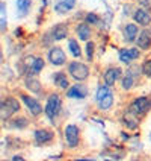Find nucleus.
<instances>
[{"instance_id":"obj_1","label":"nucleus","mask_w":151,"mask_h":161,"mask_svg":"<svg viewBox=\"0 0 151 161\" xmlns=\"http://www.w3.org/2000/svg\"><path fill=\"white\" fill-rule=\"evenodd\" d=\"M44 113L53 123H54V120L61 116V113H62V97L58 93H53V94L48 96L47 103H45V107H44Z\"/></svg>"},{"instance_id":"obj_2","label":"nucleus","mask_w":151,"mask_h":161,"mask_svg":"<svg viewBox=\"0 0 151 161\" xmlns=\"http://www.w3.org/2000/svg\"><path fill=\"white\" fill-rule=\"evenodd\" d=\"M67 72L70 73V76H71L74 80L82 82V80L88 79L89 67L86 64L79 63V61H71V63L68 64V67H67Z\"/></svg>"},{"instance_id":"obj_3","label":"nucleus","mask_w":151,"mask_h":161,"mask_svg":"<svg viewBox=\"0 0 151 161\" xmlns=\"http://www.w3.org/2000/svg\"><path fill=\"white\" fill-rule=\"evenodd\" d=\"M0 109H2V120H8L15 113H18L21 109V107H20V102L15 97H6L5 100H2Z\"/></svg>"},{"instance_id":"obj_4","label":"nucleus","mask_w":151,"mask_h":161,"mask_svg":"<svg viewBox=\"0 0 151 161\" xmlns=\"http://www.w3.org/2000/svg\"><path fill=\"white\" fill-rule=\"evenodd\" d=\"M20 97H21V102L27 107L29 113H30L33 117H38V116H41V114H43L44 108H43L41 102H39L38 99L32 97V96H27V94H21Z\"/></svg>"},{"instance_id":"obj_5","label":"nucleus","mask_w":151,"mask_h":161,"mask_svg":"<svg viewBox=\"0 0 151 161\" xmlns=\"http://www.w3.org/2000/svg\"><path fill=\"white\" fill-rule=\"evenodd\" d=\"M65 140L70 147H77L80 143V129L77 125H67L63 129Z\"/></svg>"},{"instance_id":"obj_6","label":"nucleus","mask_w":151,"mask_h":161,"mask_svg":"<svg viewBox=\"0 0 151 161\" xmlns=\"http://www.w3.org/2000/svg\"><path fill=\"white\" fill-rule=\"evenodd\" d=\"M128 109H130L132 113H134L136 116H142V114H145V113L150 109V100H148V97H145V96L136 97L133 102L130 103Z\"/></svg>"},{"instance_id":"obj_7","label":"nucleus","mask_w":151,"mask_h":161,"mask_svg":"<svg viewBox=\"0 0 151 161\" xmlns=\"http://www.w3.org/2000/svg\"><path fill=\"white\" fill-rule=\"evenodd\" d=\"M47 58H48V61L50 64H53L56 67H61L63 64L67 63V55L63 52L61 47H52L50 50H48V53H47Z\"/></svg>"},{"instance_id":"obj_8","label":"nucleus","mask_w":151,"mask_h":161,"mask_svg":"<svg viewBox=\"0 0 151 161\" xmlns=\"http://www.w3.org/2000/svg\"><path fill=\"white\" fill-rule=\"evenodd\" d=\"M118 56H119V61H121V63L130 65L134 59H138V58L141 56V49H139V47H138V49H136V47L121 49V50H119V53H118Z\"/></svg>"},{"instance_id":"obj_9","label":"nucleus","mask_w":151,"mask_h":161,"mask_svg":"<svg viewBox=\"0 0 151 161\" xmlns=\"http://www.w3.org/2000/svg\"><path fill=\"white\" fill-rule=\"evenodd\" d=\"M89 90L86 85L83 84H76V85H71L70 88L67 90V97L68 99H77V100H82L88 96Z\"/></svg>"},{"instance_id":"obj_10","label":"nucleus","mask_w":151,"mask_h":161,"mask_svg":"<svg viewBox=\"0 0 151 161\" xmlns=\"http://www.w3.org/2000/svg\"><path fill=\"white\" fill-rule=\"evenodd\" d=\"M121 75H123V70L119 67H109L106 72H104V75H103L104 84L109 85V87H113L116 80L121 78Z\"/></svg>"},{"instance_id":"obj_11","label":"nucleus","mask_w":151,"mask_h":161,"mask_svg":"<svg viewBox=\"0 0 151 161\" xmlns=\"http://www.w3.org/2000/svg\"><path fill=\"white\" fill-rule=\"evenodd\" d=\"M139 25L138 23H128L125 25L124 31H123V36H124V41L127 43H133L136 41V38L139 36Z\"/></svg>"},{"instance_id":"obj_12","label":"nucleus","mask_w":151,"mask_h":161,"mask_svg":"<svg viewBox=\"0 0 151 161\" xmlns=\"http://www.w3.org/2000/svg\"><path fill=\"white\" fill-rule=\"evenodd\" d=\"M136 46L141 50H148L151 47V29H143L139 32V36L136 38Z\"/></svg>"},{"instance_id":"obj_13","label":"nucleus","mask_w":151,"mask_h":161,"mask_svg":"<svg viewBox=\"0 0 151 161\" xmlns=\"http://www.w3.org/2000/svg\"><path fill=\"white\" fill-rule=\"evenodd\" d=\"M33 138L38 144H47L54 138V132L50 129H36L33 132Z\"/></svg>"},{"instance_id":"obj_14","label":"nucleus","mask_w":151,"mask_h":161,"mask_svg":"<svg viewBox=\"0 0 151 161\" xmlns=\"http://www.w3.org/2000/svg\"><path fill=\"white\" fill-rule=\"evenodd\" d=\"M133 20L139 25V26H150V23H151V15H150V12L147 11V9H143V8H139V9H136L134 11V14H133Z\"/></svg>"},{"instance_id":"obj_15","label":"nucleus","mask_w":151,"mask_h":161,"mask_svg":"<svg viewBox=\"0 0 151 161\" xmlns=\"http://www.w3.org/2000/svg\"><path fill=\"white\" fill-rule=\"evenodd\" d=\"M53 82L58 88L61 90H68L70 88V80L67 78V75L63 72H56L53 75Z\"/></svg>"},{"instance_id":"obj_16","label":"nucleus","mask_w":151,"mask_h":161,"mask_svg":"<svg viewBox=\"0 0 151 161\" xmlns=\"http://www.w3.org/2000/svg\"><path fill=\"white\" fill-rule=\"evenodd\" d=\"M52 36H53L54 41H61V40H65L68 36V26L67 25H56V26L52 29Z\"/></svg>"},{"instance_id":"obj_17","label":"nucleus","mask_w":151,"mask_h":161,"mask_svg":"<svg viewBox=\"0 0 151 161\" xmlns=\"http://www.w3.org/2000/svg\"><path fill=\"white\" fill-rule=\"evenodd\" d=\"M76 2H77V0H61V2L56 3L54 11H56L58 14H67V12H70V11L76 6Z\"/></svg>"},{"instance_id":"obj_18","label":"nucleus","mask_w":151,"mask_h":161,"mask_svg":"<svg viewBox=\"0 0 151 161\" xmlns=\"http://www.w3.org/2000/svg\"><path fill=\"white\" fill-rule=\"evenodd\" d=\"M76 34H77V36H79V40H82V41H89V38H91V27H89V23H80V25H77V27H76Z\"/></svg>"},{"instance_id":"obj_19","label":"nucleus","mask_w":151,"mask_h":161,"mask_svg":"<svg viewBox=\"0 0 151 161\" xmlns=\"http://www.w3.org/2000/svg\"><path fill=\"white\" fill-rule=\"evenodd\" d=\"M123 123H124L128 129H134V128H138V125H139V120H138V116L128 109L124 114V117H123Z\"/></svg>"},{"instance_id":"obj_20","label":"nucleus","mask_w":151,"mask_h":161,"mask_svg":"<svg viewBox=\"0 0 151 161\" xmlns=\"http://www.w3.org/2000/svg\"><path fill=\"white\" fill-rule=\"evenodd\" d=\"M24 84H26V88L29 90V91H32V93H41V90H43L41 82L36 79V78H33V75H32V76H27L26 80H24Z\"/></svg>"},{"instance_id":"obj_21","label":"nucleus","mask_w":151,"mask_h":161,"mask_svg":"<svg viewBox=\"0 0 151 161\" xmlns=\"http://www.w3.org/2000/svg\"><path fill=\"white\" fill-rule=\"evenodd\" d=\"M112 105H113V93H112V91H110L109 94H106L104 97L98 102V107H100V109H103V111L110 109Z\"/></svg>"},{"instance_id":"obj_22","label":"nucleus","mask_w":151,"mask_h":161,"mask_svg":"<svg viewBox=\"0 0 151 161\" xmlns=\"http://www.w3.org/2000/svg\"><path fill=\"white\" fill-rule=\"evenodd\" d=\"M32 8V0H17V9L20 15H26Z\"/></svg>"},{"instance_id":"obj_23","label":"nucleus","mask_w":151,"mask_h":161,"mask_svg":"<svg viewBox=\"0 0 151 161\" xmlns=\"http://www.w3.org/2000/svg\"><path fill=\"white\" fill-rule=\"evenodd\" d=\"M44 65H45L44 59H43L41 56H36L35 61H33V65L30 67V72H29V75H38V73L44 69Z\"/></svg>"},{"instance_id":"obj_24","label":"nucleus","mask_w":151,"mask_h":161,"mask_svg":"<svg viewBox=\"0 0 151 161\" xmlns=\"http://www.w3.org/2000/svg\"><path fill=\"white\" fill-rule=\"evenodd\" d=\"M68 47H70V52L73 53L74 58H80V56H82V49H80L79 43H77L74 38H71V40L68 41Z\"/></svg>"},{"instance_id":"obj_25","label":"nucleus","mask_w":151,"mask_h":161,"mask_svg":"<svg viewBox=\"0 0 151 161\" xmlns=\"http://www.w3.org/2000/svg\"><path fill=\"white\" fill-rule=\"evenodd\" d=\"M94 50H95V43L94 41H86V46H85V53H86V59L88 61H92L94 59Z\"/></svg>"},{"instance_id":"obj_26","label":"nucleus","mask_w":151,"mask_h":161,"mask_svg":"<svg viewBox=\"0 0 151 161\" xmlns=\"http://www.w3.org/2000/svg\"><path fill=\"white\" fill-rule=\"evenodd\" d=\"M109 93H110V87H109V85H100L98 90H97V94H95L97 102H100V100L104 97L106 94H109Z\"/></svg>"},{"instance_id":"obj_27","label":"nucleus","mask_w":151,"mask_h":161,"mask_svg":"<svg viewBox=\"0 0 151 161\" xmlns=\"http://www.w3.org/2000/svg\"><path fill=\"white\" fill-rule=\"evenodd\" d=\"M85 21L89 23V25H98L100 17H98L97 14H94V12H88V14H86V17H85Z\"/></svg>"},{"instance_id":"obj_28","label":"nucleus","mask_w":151,"mask_h":161,"mask_svg":"<svg viewBox=\"0 0 151 161\" xmlns=\"http://www.w3.org/2000/svg\"><path fill=\"white\" fill-rule=\"evenodd\" d=\"M141 69H142V75H143V76H148V78H151V59H145Z\"/></svg>"},{"instance_id":"obj_29","label":"nucleus","mask_w":151,"mask_h":161,"mask_svg":"<svg viewBox=\"0 0 151 161\" xmlns=\"http://www.w3.org/2000/svg\"><path fill=\"white\" fill-rule=\"evenodd\" d=\"M27 126V120L24 117H18L14 120V123H12V128H17V129H23V128H26Z\"/></svg>"},{"instance_id":"obj_30","label":"nucleus","mask_w":151,"mask_h":161,"mask_svg":"<svg viewBox=\"0 0 151 161\" xmlns=\"http://www.w3.org/2000/svg\"><path fill=\"white\" fill-rule=\"evenodd\" d=\"M6 27V20H5V3H2V31Z\"/></svg>"},{"instance_id":"obj_31","label":"nucleus","mask_w":151,"mask_h":161,"mask_svg":"<svg viewBox=\"0 0 151 161\" xmlns=\"http://www.w3.org/2000/svg\"><path fill=\"white\" fill-rule=\"evenodd\" d=\"M138 2H139V3L142 5V6H145V8H147V6H150V5H151V0H138Z\"/></svg>"},{"instance_id":"obj_32","label":"nucleus","mask_w":151,"mask_h":161,"mask_svg":"<svg viewBox=\"0 0 151 161\" xmlns=\"http://www.w3.org/2000/svg\"><path fill=\"white\" fill-rule=\"evenodd\" d=\"M12 161H26L23 157H20V155H15V157H12Z\"/></svg>"},{"instance_id":"obj_33","label":"nucleus","mask_w":151,"mask_h":161,"mask_svg":"<svg viewBox=\"0 0 151 161\" xmlns=\"http://www.w3.org/2000/svg\"><path fill=\"white\" fill-rule=\"evenodd\" d=\"M79 161H94V160H79Z\"/></svg>"},{"instance_id":"obj_34","label":"nucleus","mask_w":151,"mask_h":161,"mask_svg":"<svg viewBox=\"0 0 151 161\" xmlns=\"http://www.w3.org/2000/svg\"><path fill=\"white\" fill-rule=\"evenodd\" d=\"M5 161H6V160H5Z\"/></svg>"}]
</instances>
